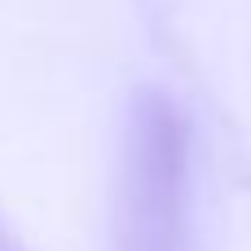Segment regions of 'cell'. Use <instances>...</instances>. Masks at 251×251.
I'll use <instances>...</instances> for the list:
<instances>
[{"instance_id": "cell-1", "label": "cell", "mask_w": 251, "mask_h": 251, "mask_svg": "<svg viewBox=\"0 0 251 251\" xmlns=\"http://www.w3.org/2000/svg\"><path fill=\"white\" fill-rule=\"evenodd\" d=\"M190 124L163 88H137L124 124L115 251H185Z\"/></svg>"}, {"instance_id": "cell-2", "label": "cell", "mask_w": 251, "mask_h": 251, "mask_svg": "<svg viewBox=\"0 0 251 251\" xmlns=\"http://www.w3.org/2000/svg\"><path fill=\"white\" fill-rule=\"evenodd\" d=\"M0 251H13V247H9V243H4V234H0Z\"/></svg>"}]
</instances>
